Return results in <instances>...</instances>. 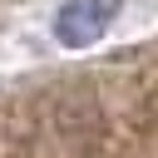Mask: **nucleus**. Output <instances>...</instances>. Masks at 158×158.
<instances>
[{"mask_svg":"<svg viewBox=\"0 0 158 158\" xmlns=\"http://www.w3.org/2000/svg\"><path fill=\"white\" fill-rule=\"evenodd\" d=\"M114 20H118V0H69L54 15V40L69 49H84V44L104 40Z\"/></svg>","mask_w":158,"mask_h":158,"instance_id":"nucleus-1","label":"nucleus"}]
</instances>
